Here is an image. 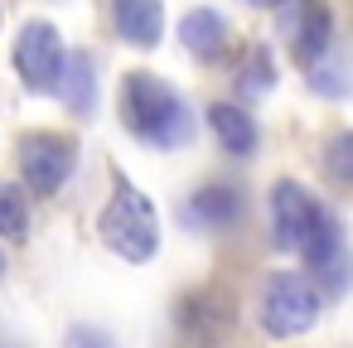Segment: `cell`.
<instances>
[{
    "instance_id": "13",
    "label": "cell",
    "mask_w": 353,
    "mask_h": 348,
    "mask_svg": "<svg viewBox=\"0 0 353 348\" xmlns=\"http://www.w3.org/2000/svg\"><path fill=\"white\" fill-rule=\"evenodd\" d=\"M59 97L68 102L73 116H92V107H97V63H92V54H68Z\"/></svg>"
},
{
    "instance_id": "8",
    "label": "cell",
    "mask_w": 353,
    "mask_h": 348,
    "mask_svg": "<svg viewBox=\"0 0 353 348\" xmlns=\"http://www.w3.org/2000/svg\"><path fill=\"white\" fill-rule=\"evenodd\" d=\"M319 218H324V203H319L305 184L281 179V184L271 189V232H276V247L300 252V247L310 242V232H314Z\"/></svg>"
},
{
    "instance_id": "9",
    "label": "cell",
    "mask_w": 353,
    "mask_h": 348,
    "mask_svg": "<svg viewBox=\"0 0 353 348\" xmlns=\"http://www.w3.org/2000/svg\"><path fill=\"white\" fill-rule=\"evenodd\" d=\"M179 218L194 232H223V227H232L242 218V194L228 189V184H208V189H199V194H189L179 203Z\"/></svg>"
},
{
    "instance_id": "2",
    "label": "cell",
    "mask_w": 353,
    "mask_h": 348,
    "mask_svg": "<svg viewBox=\"0 0 353 348\" xmlns=\"http://www.w3.org/2000/svg\"><path fill=\"white\" fill-rule=\"evenodd\" d=\"M97 237L107 252H117L121 261H136V266L160 252V213L126 174H117V194L97 218Z\"/></svg>"
},
{
    "instance_id": "1",
    "label": "cell",
    "mask_w": 353,
    "mask_h": 348,
    "mask_svg": "<svg viewBox=\"0 0 353 348\" xmlns=\"http://www.w3.org/2000/svg\"><path fill=\"white\" fill-rule=\"evenodd\" d=\"M121 121H126V131L136 141L160 145V150H174V145L194 141L189 102L155 73H126V83H121Z\"/></svg>"
},
{
    "instance_id": "11",
    "label": "cell",
    "mask_w": 353,
    "mask_h": 348,
    "mask_svg": "<svg viewBox=\"0 0 353 348\" xmlns=\"http://www.w3.org/2000/svg\"><path fill=\"white\" fill-rule=\"evenodd\" d=\"M228 20L218 15V10H189L184 20H179V39H184V49L199 59V63H218L223 54H228Z\"/></svg>"
},
{
    "instance_id": "19",
    "label": "cell",
    "mask_w": 353,
    "mask_h": 348,
    "mask_svg": "<svg viewBox=\"0 0 353 348\" xmlns=\"http://www.w3.org/2000/svg\"><path fill=\"white\" fill-rule=\"evenodd\" d=\"M0 276H6V256H0Z\"/></svg>"
},
{
    "instance_id": "10",
    "label": "cell",
    "mask_w": 353,
    "mask_h": 348,
    "mask_svg": "<svg viewBox=\"0 0 353 348\" xmlns=\"http://www.w3.org/2000/svg\"><path fill=\"white\" fill-rule=\"evenodd\" d=\"M112 25L131 49H155L165 34V6L160 0H112Z\"/></svg>"
},
{
    "instance_id": "16",
    "label": "cell",
    "mask_w": 353,
    "mask_h": 348,
    "mask_svg": "<svg viewBox=\"0 0 353 348\" xmlns=\"http://www.w3.org/2000/svg\"><path fill=\"white\" fill-rule=\"evenodd\" d=\"M324 170H329V179L353 189V131H334L324 141Z\"/></svg>"
},
{
    "instance_id": "17",
    "label": "cell",
    "mask_w": 353,
    "mask_h": 348,
    "mask_svg": "<svg viewBox=\"0 0 353 348\" xmlns=\"http://www.w3.org/2000/svg\"><path fill=\"white\" fill-rule=\"evenodd\" d=\"M63 348H117V338L107 329H97V324H73L68 338H63Z\"/></svg>"
},
{
    "instance_id": "6",
    "label": "cell",
    "mask_w": 353,
    "mask_h": 348,
    "mask_svg": "<svg viewBox=\"0 0 353 348\" xmlns=\"http://www.w3.org/2000/svg\"><path fill=\"white\" fill-rule=\"evenodd\" d=\"M300 256H305V266H310V280L324 290V295H343L348 285H353V252H348V242H343V227H339V218L324 208V218L314 223V232H310V242L300 247Z\"/></svg>"
},
{
    "instance_id": "3",
    "label": "cell",
    "mask_w": 353,
    "mask_h": 348,
    "mask_svg": "<svg viewBox=\"0 0 353 348\" xmlns=\"http://www.w3.org/2000/svg\"><path fill=\"white\" fill-rule=\"evenodd\" d=\"M261 329L271 338H300L319 319V285L305 271H271L261 285Z\"/></svg>"
},
{
    "instance_id": "18",
    "label": "cell",
    "mask_w": 353,
    "mask_h": 348,
    "mask_svg": "<svg viewBox=\"0 0 353 348\" xmlns=\"http://www.w3.org/2000/svg\"><path fill=\"white\" fill-rule=\"evenodd\" d=\"M247 6H281V0H247Z\"/></svg>"
},
{
    "instance_id": "15",
    "label": "cell",
    "mask_w": 353,
    "mask_h": 348,
    "mask_svg": "<svg viewBox=\"0 0 353 348\" xmlns=\"http://www.w3.org/2000/svg\"><path fill=\"white\" fill-rule=\"evenodd\" d=\"M271 88H276V63H271V54H266V49H252L247 63H242V73H237V92H242V97H261V92H271Z\"/></svg>"
},
{
    "instance_id": "5",
    "label": "cell",
    "mask_w": 353,
    "mask_h": 348,
    "mask_svg": "<svg viewBox=\"0 0 353 348\" xmlns=\"http://www.w3.org/2000/svg\"><path fill=\"white\" fill-rule=\"evenodd\" d=\"M281 34L290 39L295 63L319 68L329 44H334V15H329V0H281V15H276Z\"/></svg>"
},
{
    "instance_id": "7",
    "label": "cell",
    "mask_w": 353,
    "mask_h": 348,
    "mask_svg": "<svg viewBox=\"0 0 353 348\" xmlns=\"http://www.w3.org/2000/svg\"><path fill=\"white\" fill-rule=\"evenodd\" d=\"M78 145L59 131H34L20 141V174L30 184V194H59L63 179L73 174Z\"/></svg>"
},
{
    "instance_id": "12",
    "label": "cell",
    "mask_w": 353,
    "mask_h": 348,
    "mask_svg": "<svg viewBox=\"0 0 353 348\" xmlns=\"http://www.w3.org/2000/svg\"><path fill=\"white\" fill-rule=\"evenodd\" d=\"M208 126H213V136L223 141V150L237 155V160L252 155L256 141H261V136H256V121H252L242 107H232V102H213V107H208Z\"/></svg>"
},
{
    "instance_id": "14",
    "label": "cell",
    "mask_w": 353,
    "mask_h": 348,
    "mask_svg": "<svg viewBox=\"0 0 353 348\" xmlns=\"http://www.w3.org/2000/svg\"><path fill=\"white\" fill-rule=\"evenodd\" d=\"M0 237H6V242H25L30 237V203L6 179H0Z\"/></svg>"
},
{
    "instance_id": "4",
    "label": "cell",
    "mask_w": 353,
    "mask_h": 348,
    "mask_svg": "<svg viewBox=\"0 0 353 348\" xmlns=\"http://www.w3.org/2000/svg\"><path fill=\"white\" fill-rule=\"evenodd\" d=\"M63 63H68V54H63L59 30L49 20H30L15 39V73H20L25 92H59Z\"/></svg>"
}]
</instances>
